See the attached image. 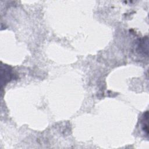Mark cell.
Returning <instances> with one entry per match:
<instances>
[{
    "label": "cell",
    "instance_id": "1",
    "mask_svg": "<svg viewBox=\"0 0 149 149\" xmlns=\"http://www.w3.org/2000/svg\"><path fill=\"white\" fill-rule=\"evenodd\" d=\"M1 74L2 84H6L7 82L10 81L12 78V69L6 65H2L1 68Z\"/></svg>",
    "mask_w": 149,
    "mask_h": 149
},
{
    "label": "cell",
    "instance_id": "2",
    "mask_svg": "<svg viewBox=\"0 0 149 149\" xmlns=\"http://www.w3.org/2000/svg\"><path fill=\"white\" fill-rule=\"evenodd\" d=\"M137 51L140 54H148V38H146L140 40L138 43Z\"/></svg>",
    "mask_w": 149,
    "mask_h": 149
},
{
    "label": "cell",
    "instance_id": "3",
    "mask_svg": "<svg viewBox=\"0 0 149 149\" xmlns=\"http://www.w3.org/2000/svg\"><path fill=\"white\" fill-rule=\"evenodd\" d=\"M148 111H146L144 113L141 119V127L143 130L144 132L148 136Z\"/></svg>",
    "mask_w": 149,
    "mask_h": 149
}]
</instances>
